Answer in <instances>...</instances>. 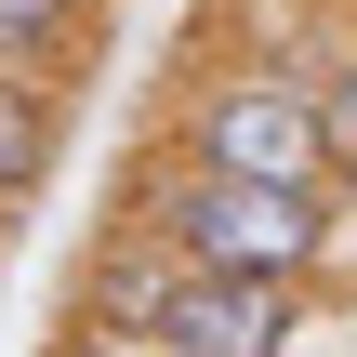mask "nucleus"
<instances>
[{
	"label": "nucleus",
	"mask_w": 357,
	"mask_h": 357,
	"mask_svg": "<svg viewBox=\"0 0 357 357\" xmlns=\"http://www.w3.org/2000/svg\"><path fill=\"white\" fill-rule=\"evenodd\" d=\"M79 291H93V331H132L159 357H305V278L185 265V252L132 238V252H93Z\"/></svg>",
	"instance_id": "1"
},
{
	"label": "nucleus",
	"mask_w": 357,
	"mask_h": 357,
	"mask_svg": "<svg viewBox=\"0 0 357 357\" xmlns=\"http://www.w3.org/2000/svg\"><path fill=\"white\" fill-rule=\"evenodd\" d=\"M344 225H357V146H344Z\"/></svg>",
	"instance_id": "8"
},
{
	"label": "nucleus",
	"mask_w": 357,
	"mask_h": 357,
	"mask_svg": "<svg viewBox=\"0 0 357 357\" xmlns=\"http://www.w3.org/2000/svg\"><path fill=\"white\" fill-rule=\"evenodd\" d=\"M172 159L265 172V185H344L331 79H305V66H212V93H185V119H172Z\"/></svg>",
	"instance_id": "3"
},
{
	"label": "nucleus",
	"mask_w": 357,
	"mask_h": 357,
	"mask_svg": "<svg viewBox=\"0 0 357 357\" xmlns=\"http://www.w3.org/2000/svg\"><path fill=\"white\" fill-rule=\"evenodd\" d=\"M53 159H66V93H53V79H26V66H0V212H13V199H40V185H53Z\"/></svg>",
	"instance_id": "4"
},
{
	"label": "nucleus",
	"mask_w": 357,
	"mask_h": 357,
	"mask_svg": "<svg viewBox=\"0 0 357 357\" xmlns=\"http://www.w3.org/2000/svg\"><path fill=\"white\" fill-rule=\"evenodd\" d=\"M331 132H344V146H357V53H344V66H331Z\"/></svg>",
	"instance_id": "7"
},
{
	"label": "nucleus",
	"mask_w": 357,
	"mask_h": 357,
	"mask_svg": "<svg viewBox=\"0 0 357 357\" xmlns=\"http://www.w3.org/2000/svg\"><path fill=\"white\" fill-rule=\"evenodd\" d=\"M53 357H159V344H132V331H66Z\"/></svg>",
	"instance_id": "6"
},
{
	"label": "nucleus",
	"mask_w": 357,
	"mask_h": 357,
	"mask_svg": "<svg viewBox=\"0 0 357 357\" xmlns=\"http://www.w3.org/2000/svg\"><path fill=\"white\" fill-rule=\"evenodd\" d=\"M93 26H106V0H0V66L53 79V66H66Z\"/></svg>",
	"instance_id": "5"
},
{
	"label": "nucleus",
	"mask_w": 357,
	"mask_h": 357,
	"mask_svg": "<svg viewBox=\"0 0 357 357\" xmlns=\"http://www.w3.org/2000/svg\"><path fill=\"white\" fill-rule=\"evenodd\" d=\"M132 238L185 252V265H252V278H305L318 291V265L344 252V185H265V172L172 159V172H146Z\"/></svg>",
	"instance_id": "2"
}]
</instances>
